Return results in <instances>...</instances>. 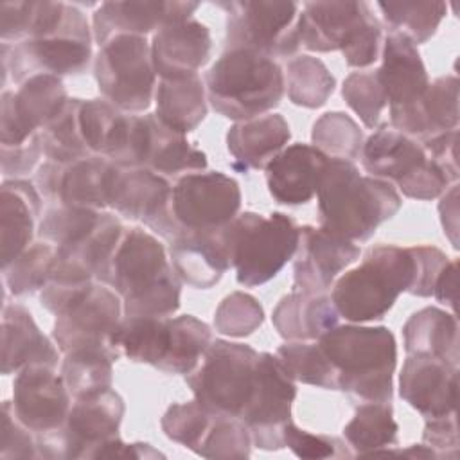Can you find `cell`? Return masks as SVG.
Returning a JSON list of instances; mask_svg holds the SVG:
<instances>
[{
  "instance_id": "obj_57",
  "label": "cell",
  "mask_w": 460,
  "mask_h": 460,
  "mask_svg": "<svg viewBox=\"0 0 460 460\" xmlns=\"http://www.w3.org/2000/svg\"><path fill=\"white\" fill-rule=\"evenodd\" d=\"M426 155L435 160L449 176L453 181L458 180V131H446L437 137H431L428 140L420 142Z\"/></svg>"
},
{
  "instance_id": "obj_25",
  "label": "cell",
  "mask_w": 460,
  "mask_h": 460,
  "mask_svg": "<svg viewBox=\"0 0 460 460\" xmlns=\"http://www.w3.org/2000/svg\"><path fill=\"white\" fill-rule=\"evenodd\" d=\"M169 255L178 279L196 289L216 286L232 266L223 228L181 234L171 241Z\"/></svg>"
},
{
  "instance_id": "obj_30",
  "label": "cell",
  "mask_w": 460,
  "mask_h": 460,
  "mask_svg": "<svg viewBox=\"0 0 460 460\" xmlns=\"http://www.w3.org/2000/svg\"><path fill=\"white\" fill-rule=\"evenodd\" d=\"M41 363L58 365V350L40 331L32 314L18 304L2 307V374L9 376L22 368Z\"/></svg>"
},
{
  "instance_id": "obj_14",
  "label": "cell",
  "mask_w": 460,
  "mask_h": 460,
  "mask_svg": "<svg viewBox=\"0 0 460 460\" xmlns=\"http://www.w3.org/2000/svg\"><path fill=\"white\" fill-rule=\"evenodd\" d=\"M296 397L295 381L280 359L261 352L257 361L255 386L239 420L250 429L252 442L264 451L284 447L282 429L291 420V406Z\"/></svg>"
},
{
  "instance_id": "obj_50",
  "label": "cell",
  "mask_w": 460,
  "mask_h": 460,
  "mask_svg": "<svg viewBox=\"0 0 460 460\" xmlns=\"http://www.w3.org/2000/svg\"><path fill=\"white\" fill-rule=\"evenodd\" d=\"M341 95L349 108L359 115L367 128H377L383 110L388 106L377 72H354L343 81Z\"/></svg>"
},
{
  "instance_id": "obj_6",
  "label": "cell",
  "mask_w": 460,
  "mask_h": 460,
  "mask_svg": "<svg viewBox=\"0 0 460 460\" xmlns=\"http://www.w3.org/2000/svg\"><path fill=\"white\" fill-rule=\"evenodd\" d=\"M302 45L314 52L341 50L345 63L363 68L381 58V23L367 2H305L300 13Z\"/></svg>"
},
{
  "instance_id": "obj_60",
  "label": "cell",
  "mask_w": 460,
  "mask_h": 460,
  "mask_svg": "<svg viewBox=\"0 0 460 460\" xmlns=\"http://www.w3.org/2000/svg\"><path fill=\"white\" fill-rule=\"evenodd\" d=\"M456 286H458V264L456 261H449L442 271L438 273L435 286H433V296L451 307L453 311L456 309Z\"/></svg>"
},
{
  "instance_id": "obj_40",
  "label": "cell",
  "mask_w": 460,
  "mask_h": 460,
  "mask_svg": "<svg viewBox=\"0 0 460 460\" xmlns=\"http://www.w3.org/2000/svg\"><path fill=\"white\" fill-rule=\"evenodd\" d=\"M126 115L106 99H81L79 131L90 155L111 158L119 146Z\"/></svg>"
},
{
  "instance_id": "obj_23",
  "label": "cell",
  "mask_w": 460,
  "mask_h": 460,
  "mask_svg": "<svg viewBox=\"0 0 460 460\" xmlns=\"http://www.w3.org/2000/svg\"><path fill=\"white\" fill-rule=\"evenodd\" d=\"M329 156L309 144L284 147L266 164L268 190L277 203L304 205L318 190Z\"/></svg>"
},
{
  "instance_id": "obj_8",
  "label": "cell",
  "mask_w": 460,
  "mask_h": 460,
  "mask_svg": "<svg viewBox=\"0 0 460 460\" xmlns=\"http://www.w3.org/2000/svg\"><path fill=\"white\" fill-rule=\"evenodd\" d=\"M241 208L239 183L225 172H189L171 189L164 214L149 226L172 241L187 232L226 226Z\"/></svg>"
},
{
  "instance_id": "obj_24",
  "label": "cell",
  "mask_w": 460,
  "mask_h": 460,
  "mask_svg": "<svg viewBox=\"0 0 460 460\" xmlns=\"http://www.w3.org/2000/svg\"><path fill=\"white\" fill-rule=\"evenodd\" d=\"M381 58L383 63L376 72L385 88L390 113L411 108L429 84L417 45L402 34L388 32L381 47Z\"/></svg>"
},
{
  "instance_id": "obj_41",
  "label": "cell",
  "mask_w": 460,
  "mask_h": 460,
  "mask_svg": "<svg viewBox=\"0 0 460 460\" xmlns=\"http://www.w3.org/2000/svg\"><path fill=\"white\" fill-rule=\"evenodd\" d=\"M284 81L289 101L302 108L323 106L336 86V79L329 68L313 56L293 58L286 66Z\"/></svg>"
},
{
  "instance_id": "obj_2",
  "label": "cell",
  "mask_w": 460,
  "mask_h": 460,
  "mask_svg": "<svg viewBox=\"0 0 460 460\" xmlns=\"http://www.w3.org/2000/svg\"><path fill=\"white\" fill-rule=\"evenodd\" d=\"M122 298L124 316H171L180 307V282L162 243L144 228L124 232L95 277Z\"/></svg>"
},
{
  "instance_id": "obj_54",
  "label": "cell",
  "mask_w": 460,
  "mask_h": 460,
  "mask_svg": "<svg viewBox=\"0 0 460 460\" xmlns=\"http://www.w3.org/2000/svg\"><path fill=\"white\" fill-rule=\"evenodd\" d=\"M284 447H289L300 458H331L340 455V447L343 446L334 437L314 435L305 429H300L293 424V420L284 424L282 429Z\"/></svg>"
},
{
  "instance_id": "obj_22",
  "label": "cell",
  "mask_w": 460,
  "mask_h": 460,
  "mask_svg": "<svg viewBox=\"0 0 460 460\" xmlns=\"http://www.w3.org/2000/svg\"><path fill=\"white\" fill-rule=\"evenodd\" d=\"M212 38L207 25L189 18L162 27L151 40V61L162 79L196 75L208 61Z\"/></svg>"
},
{
  "instance_id": "obj_4",
  "label": "cell",
  "mask_w": 460,
  "mask_h": 460,
  "mask_svg": "<svg viewBox=\"0 0 460 460\" xmlns=\"http://www.w3.org/2000/svg\"><path fill=\"white\" fill-rule=\"evenodd\" d=\"M336 370L338 390L363 402H390L397 343L388 327L336 325L318 338Z\"/></svg>"
},
{
  "instance_id": "obj_7",
  "label": "cell",
  "mask_w": 460,
  "mask_h": 460,
  "mask_svg": "<svg viewBox=\"0 0 460 460\" xmlns=\"http://www.w3.org/2000/svg\"><path fill=\"white\" fill-rule=\"evenodd\" d=\"M223 239L237 282L255 288L271 280L293 259L298 226L282 212H244L223 226Z\"/></svg>"
},
{
  "instance_id": "obj_49",
  "label": "cell",
  "mask_w": 460,
  "mask_h": 460,
  "mask_svg": "<svg viewBox=\"0 0 460 460\" xmlns=\"http://www.w3.org/2000/svg\"><path fill=\"white\" fill-rule=\"evenodd\" d=\"M252 444L250 429L239 419L216 415L194 453L203 458H248Z\"/></svg>"
},
{
  "instance_id": "obj_38",
  "label": "cell",
  "mask_w": 460,
  "mask_h": 460,
  "mask_svg": "<svg viewBox=\"0 0 460 460\" xmlns=\"http://www.w3.org/2000/svg\"><path fill=\"white\" fill-rule=\"evenodd\" d=\"M397 431L390 402H365L345 424L343 437L356 455H377L397 444Z\"/></svg>"
},
{
  "instance_id": "obj_19",
  "label": "cell",
  "mask_w": 460,
  "mask_h": 460,
  "mask_svg": "<svg viewBox=\"0 0 460 460\" xmlns=\"http://www.w3.org/2000/svg\"><path fill=\"white\" fill-rule=\"evenodd\" d=\"M359 253L361 250L356 243L336 237L320 226H298V246L293 255L296 291L325 293Z\"/></svg>"
},
{
  "instance_id": "obj_37",
  "label": "cell",
  "mask_w": 460,
  "mask_h": 460,
  "mask_svg": "<svg viewBox=\"0 0 460 460\" xmlns=\"http://www.w3.org/2000/svg\"><path fill=\"white\" fill-rule=\"evenodd\" d=\"M151 115V149L147 165L162 176L189 174L207 167V156L201 149L194 147L185 135L164 126L155 113Z\"/></svg>"
},
{
  "instance_id": "obj_51",
  "label": "cell",
  "mask_w": 460,
  "mask_h": 460,
  "mask_svg": "<svg viewBox=\"0 0 460 460\" xmlns=\"http://www.w3.org/2000/svg\"><path fill=\"white\" fill-rule=\"evenodd\" d=\"M264 322L262 305L255 296L235 291L221 300L214 313V327L219 334L244 338L253 334Z\"/></svg>"
},
{
  "instance_id": "obj_44",
  "label": "cell",
  "mask_w": 460,
  "mask_h": 460,
  "mask_svg": "<svg viewBox=\"0 0 460 460\" xmlns=\"http://www.w3.org/2000/svg\"><path fill=\"white\" fill-rule=\"evenodd\" d=\"M293 381L327 390H338L336 370L318 343L289 341L275 354Z\"/></svg>"
},
{
  "instance_id": "obj_53",
  "label": "cell",
  "mask_w": 460,
  "mask_h": 460,
  "mask_svg": "<svg viewBox=\"0 0 460 460\" xmlns=\"http://www.w3.org/2000/svg\"><path fill=\"white\" fill-rule=\"evenodd\" d=\"M0 458L4 460L38 458L36 438L31 435V429L16 419L11 401H4L2 404Z\"/></svg>"
},
{
  "instance_id": "obj_47",
  "label": "cell",
  "mask_w": 460,
  "mask_h": 460,
  "mask_svg": "<svg viewBox=\"0 0 460 460\" xmlns=\"http://www.w3.org/2000/svg\"><path fill=\"white\" fill-rule=\"evenodd\" d=\"M54 261L56 246L47 243L31 244L9 266L2 268L7 291L14 296L31 295L38 289L41 291L50 279Z\"/></svg>"
},
{
  "instance_id": "obj_31",
  "label": "cell",
  "mask_w": 460,
  "mask_h": 460,
  "mask_svg": "<svg viewBox=\"0 0 460 460\" xmlns=\"http://www.w3.org/2000/svg\"><path fill=\"white\" fill-rule=\"evenodd\" d=\"M291 137L289 124L279 113H266L235 122L226 133V147L234 167L241 172L266 167Z\"/></svg>"
},
{
  "instance_id": "obj_35",
  "label": "cell",
  "mask_w": 460,
  "mask_h": 460,
  "mask_svg": "<svg viewBox=\"0 0 460 460\" xmlns=\"http://www.w3.org/2000/svg\"><path fill=\"white\" fill-rule=\"evenodd\" d=\"M68 4L47 0H14L0 4V36L23 41L58 34L66 20Z\"/></svg>"
},
{
  "instance_id": "obj_9",
  "label": "cell",
  "mask_w": 460,
  "mask_h": 460,
  "mask_svg": "<svg viewBox=\"0 0 460 460\" xmlns=\"http://www.w3.org/2000/svg\"><path fill=\"white\" fill-rule=\"evenodd\" d=\"M257 361L259 352L250 345L216 340L185 381L207 411L239 419L255 386Z\"/></svg>"
},
{
  "instance_id": "obj_11",
  "label": "cell",
  "mask_w": 460,
  "mask_h": 460,
  "mask_svg": "<svg viewBox=\"0 0 460 460\" xmlns=\"http://www.w3.org/2000/svg\"><path fill=\"white\" fill-rule=\"evenodd\" d=\"M226 11V49L253 50L268 58H289L302 45L296 2H221Z\"/></svg>"
},
{
  "instance_id": "obj_29",
  "label": "cell",
  "mask_w": 460,
  "mask_h": 460,
  "mask_svg": "<svg viewBox=\"0 0 460 460\" xmlns=\"http://www.w3.org/2000/svg\"><path fill=\"white\" fill-rule=\"evenodd\" d=\"M41 210L38 190L25 180H5L0 187V244L2 268L20 257L32 241Z\"/></svg>"
},
{
  "instance_id": "obj_28",
  "label": "cell",
  "mask_w": 460,
  "mask_h": 460,
  "mask_svg": "<svg viewBox=\"0 0 460 460\" xmlns=\"http://www.w3.org/2000/svg\"><path fill=\"white\" fill-rule=\"evenodd\" d=\"M359 156L368 176L395 181L399 189L429 160L419 140L388 126H381L363 142Z\"/></svg>"
},
{
  "instance_id": "obj_58",
  "label": "cell",
  "mask_w": 460,
  "mask_h": 460,
  "mask_svg": "<svg viewBox=\"0 0 460 460\" xmlns=\"http://www.w3.org/2000/svg\"><path fill=\"white\" fill-rule=\"evenodd\" d=\"M164 456L158 449L151 447L149 444L135 442L126 444L119 437H113L102 442L93 453L92 458H158Z\"/></svg>"
},
{
  "instance_id": "obj_26",
  "label": "cell",
  "mask_w": 460,
  "mask_h": 460,
  "mask_svg": "<svg viewBox=\"0 0 460 460\" xmlns=\"http://www.w3.org/2000/svg\"><path fill=\"white\" fill-rule=\"evenodd\" d=\"M392 128L422 142L458 128V79L444 75L428 84L408 110L390 113Z\"/></svg>"
},
{
  "instance_id": "obj_52",
  "label": "cell",
  "mask_w": 460,
  "mask_h": 460,
  "mask_svg": "<svg viewBox=\"0 0 460 460\" xmlns=\"http://www.w3.org/2000/svg\"><path fill=\"white\" fill-rule=\"evenodd\" d=\"M216 415L207 411L196 401L176 402L162 417V429L167 438L196 451Z\"/></svg>"
},
{
  "instance_id": "obj_21",
  "label": "cell",
  "mask_w": 460,
  "mask_h": 460,
  "mask_svg": "<svg viewBox=\"0 0 460 460\" xmlns=\"http://www.w3.org/2000/svg\"><path fill=\"white\" fill-rule=\"evenodd\" d=\"M199 7L198 2H104L93 13V38L102 47L119 34L146 36L165 25L192 18Z\"/></svg>"
},
{
  "instance_id": "obj_56",
  "label": "cell",
  "mask_w": 460,
  "mask_h": 460,
  "mask_svg": "<svg viewBox=\"0 0 460 460\" xmlns=\"http://www.w3.org/2000/svg\"><path fill=\"white\" fill-rule=\"evenodd\" d=\"M422 440L433 451L438 449L446 456H449V451H451V455L456 456L458 455V433H456L455 413L444 415V417H435V419H426Z\"/></svg>"
},
{
  "instance_id": "obj_18",
  "label": "cell",
  "mask_w": 460,
  "mask_h": 460,
  "mask_svg": "<svg viewBox=\"0 0 460 460\" xmlns=\"http://www.w3.org/2000/svg\"><path fill=\"white\" fill-rule=\"evenodd\" d=\"M70 392L54 367L34 363L16 372L13 383V411L32 433L58 429L70 411Z\"/></svg>"
},
{
  "instance_id": "obj_12",
  "label": "cell",
  "mask_w": 460,
  "mask_h": 460,
  "mask_svg": "<svg viewBox=\"0 0 460 460\" xmlns=\"http://www.w3.org/2000/svg\"><path fill=\"white\" fill-rule=\"evenodd\" d=\"M124 411V401L113 388L75 399L63 426L36 435L38 458H92L102 442L119 437Z\"/></svg>"
},
{
  "instance_id": "obj_39",
  "label": "cell",
  "mask_w": 460,
  "mask_h": 460,
  "mask_svg": "<svg viewBox=\"0 0 460 460\" xmlns=\"http://www.w3.org/2000/svg\"><path fill=\"white\" fill-rule=\"evenodd\" d=\"M212 343L210 327L192 314L169 318V349L158 370L190 374Z\"/></svg>"
},
{
  "instance_id": "obj_27",
  "label": "cell",
  "mask_w": 460,
  "mask_h": 460,
  "mask_svg": "<svg viewBox=\"0 0 460 460\" xmlns=\"http://www.w3.org/2000/svg\"><path fill=\"white\" fill-rule=\"evenodd\" d=\"M171 185L149 167H115L108 207L131 221L151 226L165 210Z\"/></svg>"
},
{
  "instance_id": "obj_42",
  "label": "cell",
  "mask_w": 460,
  "mask_h": 460,
  "mask_svg": "<svg viewBox=\"0 0 460 460\" xmlns=\"http://www.w3.org/2000/svg\"><path fill=\"white\" fill-rule=\"evenodd\" d=\"M390 32L406 36L413 45L426 43L446 16L444 2H377Z\"/></svg>"
},
{
  "instance_id": "obj_48",
  "label": "cell",
  "mask_w": 460,
  "mask_h": 460,
  "mask_svg": "<svg viewBox=\"0 0 460 460\" xmlns=\"http://www.w3.org/2000/svg\"><path fill=\"white\" fill-rule=\"evenodd\" d=\"M101 216V210L58 205L45 212L38 232L56 248L70 246L84 239L99 225Z\"/></svg>"
},
{
  "instance_id": "obj_10",
  "label": "cell",
  "mask_w": 460,
  "mask_h": 460,
  "mask_svg": "<svg viewBox=\"0 0 460 460\" xmlns=\"http://www.w3.org/2000/svg\"><path fill=\"white\" fill-rule=\"evenodd\" d=\"M92 58L90 27L83 13L68 4L63 29L47 38H31L9 47L2 43L4 81L7 74L18 84L32 75H74L88 68Z\"/></svg>"
},
{
  "instance_id": "obj_46",
  "label": "cell",
  "mask_w": 460,
  "mask_h": 460,
  "mask_svg": "<svg viewBox=\"0 0 460 460\" xmlns=\"http://www.w3.org/2000/svg\"><path fill=\"white\" fill-rule=\"evenodd\" d=\"M311 140L329 158L354 162L361 155L363 133L354 119L343 111L323 113L311 131Z\"/></svg>"
},
{
  "instance_id": "obj_16",
  "label": "cell",
  "mask_w": 460,
  "mask_h": 460,
  "mask_svg": "<svg viewBox=\"0 0 460 460\" xmlns=\"http://www.w3.org/2000/svg\"><path fill=\"white\" fill-rule=\"evenodd\" d=\"M68 101L63 81L49 74L29 77L16 92L5 90L0 111V147L25 144L49 126Z\"/></svg>"
},
{
  "instance_id": "obj_34",
  "label": "cell",
  "mask_w": 460,
  "mask_h": 460,
  "mask_svg": "<svg viewBox=\"0 0 460 460\" xmlns=\"http://www.w3.org/2000/svg\"><path fill=\"white\" fill-rule=\"evenodd\" d=\"M156 119L172 131L187 135L207 117V92L199 75L162 79L155 90Z\"/></svg>"
},
{
  "instance_id": "obj_15",
  "label": "cell",
  "mask_w": 460,
  "mask_h": 460,
  "mask_svg": "<svg viewBox=\"0 0 460 460\" xmlns=\"http://www.w3.org/2000/svg\"><path fill=\"white\" fill-rule=\"evenodd\" d=\"M122 302L119 295L102 282L92 284L68 309L56 316L54 341L61 352L108 350L115 358L110 338L120 323Z\"/></svg>"
},
{
  "instance_id": "obj_36",
  "label": "cell",
  "mask_w": 460,
  "mask_h": 460,
  "mask_svg": "<svg viewBox=\"0 0 460 460\" xmlns=\"http://www.w3.org/2000/svg\"><path fill=\"white\" fill-rule=\"evenodd\" d=\"M110 345L119 356L160 368L169 349V316H124Z\"/></svg>"
},
{
  "instance_id": "obj_33",
  "label": "cell",
  "mask_w": 460,
  "mask_h": 460,
  "mask_svg": "<svg viewBox=\"0 0 460 460\" xmlns=\"http://www.w3.org/2000/svg\"><path fill=\"white\" fill-rule=\"evenodd\" d=\"M406 354L438 358L458 367V322L453 313L424 307L402 327Z\"/></svg>"
},
{
  "instance_id": "obj_17",
  "label": "cell",
  "mask_w": 460,
  "mask_h": 460,
  "mask_svg": "<svg viewBox=\"0 0 460 460\" xmlns=\"http://www.w3.org/2000/svg\"><path fill=\"white\" fill-rule=\"evenodd\" d=\"M115 164L106 156L92 155L72 164L45 162L36 183L45 198L59 205L101 210L108 207Z\"/></svg>"
},
{
  "instance_id": "obj_3",
  "label": "cell",
  "mask_w": 460,
  "mask_h": 460,
  "mask_svg": "<svg viewBox=\"0 0 460 460\" xmlns=\"http://www.w3.org/2000/svg\"><path fill=\"white\" fill-rule=\"evenodd\" d=\"M316 196L320 228L352 243L370 239L402 205L390 181L363 176L354 162L341 158L327 160Z\"/></svg>"
},
{
  "instance_id": "obj_20",
  "label": "cell",
  "mask_w": 460,
  "mask_h": 460,
  "mask_svg": "<svg viewBox=\"0 0 460 460\" xmlns=\"http://www.w3.org/2000/svg\"><path fill=\"white\" fill-rule=\"evenodd\" d=\"M399 395L422 417L456 411L458 367L438 358L408 354L399 374Z\"/></svg>"
},
{
  "instance_id": "obj_45",
  "label": "cell",
  "mask_w": 460,
  "mask_h": 460,
  "mask_svg": "<svg viewBox=\"0 0 460 460\" xmlns=\"http://www.w3.org/2000/svg\"><path fill=\"white\" fill-rule=\"evenodd\" d=\"M81 99H70L63 111L40 131L43 155L58 164H72L92 156L79 131Z\"/></svg>"
},
{
  "instance_id": "obj_55",
  "label": "cell",
  "mask_w": 460,
  "mask_h": 460,
  "mask_svg": "<svg viewBox=\"0 0 460 460\" xmlns=\"http://www.w3.org/2000/svg\"><path fill=\"white\" fill-rule=\"evenodd\" d=\"M41 153H43V146H41L40 133H36L32 138H29L22 146L0 147L4 176L18 178L31 172L36 167Z\"/></svg>"
},
{
  "instance_id": "obj_43",
  "label": "cell",
  "mask_w": 460,
  "mask_h": 460,
  "mask_svg": "<svg viewBox=\"0 0 460 460\" xmlns=\"http://www.w3.org/2000/svg\"><path fill=\"white\" fill-rule=\"evenodd\" d=\"M117 358L108 350H75L65 354L63 381L74 399L111 388V363Z\"/></svg>"
},
{
  "instance_id": "obj_13",
  "label": "cell",
  "mask_w": 460,
  "mask_h": 460,
  "mask_svg": "<svg viewBox=\"0 0 460 460\" xmlns=\"http://www.w3.org/2000/svg\"><path fill=\"white\" fill-rule=\"evenodd\" d=\"M93 72L104 99L120 111L138 113L151 106L156 74L146 36L119 34L108 40L95 58Z\"/></svg>"
},
{
  "instance_id": "obj_59",
  "label": "cell",
  "mask_w": 460,
  "mask_h": 460,
  "mask_svg": "<svg viewBox=\"0 0 460 460\" xmlns=\"http://www.w3.org/2000/svg\"><path fill=\"white\" fill-rule=\"evenodd\" d=\"M438 212H440V221L444 234L449 237L451 244L458 248V185H451L449 190L442 196L438 203Z\"/></svg>"
},
{
  "instance_id": "obj_32",
  "label": "cell",
  "mask_w": 460,
  "mask_h": 460,
  "mask_svg": "<svg viewBox=\"0 0 460 460\" xmlns=\"http://www.w3.org/2000/svg\"><path fill=\"white\" fill-rule=\"evenodd\" d=\"M338 311L323 293L295 291L284 296L273 309L271 322L288 341H311L338 325Z\"/></svg>"
},
{
  "instance_id": "obj_1",
  "label": "cell",
  "mask_w": 460,
  "mask_h": 460,
  "mask_svg": "<svg viewBox=\"0 0 460 460\" xmlns=\"http://www.w3.org/2000/svg\"><path fill=\"white\" fill-rule=\"evenodd\" d=\"M449 262L435 246L377 244L368 248L363 262L345 271L332 286L331 300L340 316L352 323L383 318L401 293L433 295V286Z\"/></svg>"
},
{
  "instance_id": "obj_5",
  "label": "cell",
  "mask_w": 460,
  "mask_h": 460,
  "mask_svg": "<svg viewBox=\"0 0 460 460\" xmlns=\"http://www.w3.org/2000/svg\"><path fill=\"white\" fill-rule=\"evenodd\" d=\"M205 86L212 108L241 122L279 106L286 81L275 59L253 50L226 49L207 72Z\"/></svg>"
}]
</instances>
